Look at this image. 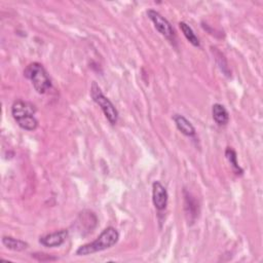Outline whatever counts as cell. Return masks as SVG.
Here are the masks:
<instances>
[{
    "label": "cell",
    "instance_id": "6da1fadb",
    "mask_svg": "<svg viewBox=\"0 0 263 263\" xmlns=\"http://www.w3.org/2000/svg\"><path fill=\"white\" fill-rule=\"evenodd\" d=\"M119 239V232L112 226L105 228L92 241L80 246L75 254L77 256H87L112 248Z\"/></svg>",
    "mask_w": 263,
    "mask_h": 263
},
{
    "label": "cell",
    "instance_id": "7a4b0ae2",
    "mask_svg": "<svg viewBox=\"0 0 263 263\" xmlns=\"http://www.w3.org/2000/svg\"><path fill=\"white\" fill-rule=\"evenodd\" d=\"M36 112V107L30 103L23 100H16L11 106V114L17 125L29 132H33L38 126V120L34 116Z\"/></svg>",
    "mask_w": 263,
    "mask_h": 263
},
{
    "label": "cell",
    "instance_id": "3957f363",
    "mask_svg": "<svg viewBox=\"0 0 263 263\" xmlns=\"http://www.w3.org/2000/svg\"><path fill=\"white\" fill-rule=\"evenodd\" d=\"M24 76L31 81L34 89L40 95L47 92L52 86L45 68L38 62L30 63L24 70Z\"/></svg>",
    "mask_w": 263,
    "mask_h": 263
},
{
    "label": "cell",
    "instance_id": "277c9868",
    "mask_svg": "<svg viewBox=\"0 0 263 263\" xmlns=\"http://www.w3.org/2000/svg\"><path fill=\"white\" fill-rule=\"evenodd\" d=\"M90 97L93 102L100 106L105 117L111 124H116L118 121V111L114 104L103 93L101 87L96 81L91 82L90 85Z\"/></svg>",
    "mask_w": 263,
    "mask_h": 263
},
{
    "label": "cell",
    "instance_id": "5b68a950",
    "mask_svg": "<svg viewBox=\"0 0 263 263\" xmlns=\"http://www.w3.org/2000/svg\"><path fill=\"white\" fill-rule=\"evenodd\" d=\"M147 16L153 23L156 30L162 36H164L171 42L175 41V39H176L175 30H174L173 26L171 25V23L164 16H162L158 11H156L154 9H148Z\"/></svg>",
    "mask_w": 263,
    "mask_h": 263
},
{
    "label": "cell",
    "instance_id": "8992f818",
    "mask_svg": "<svg viewBox=\"0 0 263 263\" xmlns=\"http://www.w3.org/2000/svg\"><path fill=\"white\" fill-rule=\"evenodd\" d=\"M168 194L165 187L159 182L155 181L152 184V201L157 211L165 210L167 205Z\"/></svg>",
    "mask_w": 263,
    "mask_h": 263
},
{
    "label": "cell",
    "instance_id": "52a82bcc",
    "mask_svg": "<svg viewBox=\"0 0 263 263\" xmlns=\"http://www.w3.org/2000/svg\"><path fill=\"white\" fill-rule=\"evenodd\" d=\"M69 232L67 229H61L51 233H47L39 237V243L46 248H54L62 246L68 238Z\"/></svg>",
    "mask_w": 263,
    "mask_h": 263
},
{
    "label": "cell",
    "instance_id": "ba28073f",
    "mask_svg": "<svg viewBox=\"0 0 263 263\" xmlns=\"http://www.w3.org/2000/svg\"><path fill=\"white\" fill-rule=\"evenodd\" d=\"M173 120L175 121V124L177 126V128L186 137L192 138L195 137L196 135V130L194 128V126L192 125V123L183 115L181 114H175L173 116Z\"/></svg>",
    "mask_w": 263,
    "mask_h": 263
},
{
    "label": "cell",
    "instance_id": "9c48e42d",
    "mask_svg": "<svg viewBox=\"0 0 263 263\" xmlns=\"http://www.w3.org/2000/svg\"><path fill=\"white\" fill-rule=\"evenodd\" d=\"M212 115L213 119L219 126H224L229 121V113L227 109L219 103H216L212 106Z\"/></svg>",
    "mask_w": 263,
    "mask_h": 263
},
{
    "label": "cell",
    "instance_id": "30bf717a",
    "mask_svg": "<svg viewBox=\"0 0 263 263\" xmlns=\"http://www.w3.org/2000/svg\"><path fill=\"white\" fill-rule=\"evenodd\" d=\"M1 240H2L3 246L6 249L14 251V252H22V251H25L26 249L29 248L28 242H26L22 239H18V238H14L12 236L4 235V236H2Z\"/></svg>",
    "mask_w": 263,
    "mask_h": 263
},
{
    "label": "cell",
    "instance_id": "8fae6325",
    "mask_svg": "<svg viewBox=\"0 0 263 263\" xmlns=\"http://www.w3.org/2000/svg\"><path fill=\"white\" fill-rule=\"evenodd\" d=\"M185 193V210H186V215L189 216L188 217V221H193L196 219V217L198 216V206L196 203V200L191 196L190 193H187L186 191H184Z\"/></svg>",
    "mask_w": 263,
    "mask_h": 263
},
{
    "label": "cell",
    "instance_id": "7c38bea8",
    "mask_svg": "<svg viewBox=\"0 0 263 263\" xmlns=\"http://www.w3.org/2000/svg\"><path fill=\"white\" fill-rule=\"evenodd\" d=\"M179 27L181 29V31L183 32L185 38L195 47H199L200 46V42H199V39L198 37L195 35V33L193 32L192 28L186 24L185 22H180L179 23Z\"/></svg>",
    "mask_w": 263,
    "mask_h": 263
},
{
    "label": "cell",
    "instance_id": "4fadbf2b",
    "mask_svg": "<svg viewBox=\"0 0 263 263\" xmlns=\"http://www.w3.org/2000/svg\"><path fill=\"white\" fill-rule=\"evenodd\" d=\"M225 156L227 158V160L229 161V163L231 164L232 168H233V172L236 174V175H239L241 176L242 173H243V170L239 166L238 162H237V155H236V152L231 148V147H227L226 150H225Z\"/></svg>",
    "mask_w": 263,
    "mask_h": 263
},
{
    "label": "cell",
    "instance_id": "5bb4252c",
    "mask_svg": "<svg viewBox=\"0 0 263 263\" xmlns=\"http://www.w3.org/2000/svg\"><path fill=\"white\" fill-rule=\"evenodd\" d=\"M32 257H34L38 261H53V260H57L55 257H51L50 255L45 254V253H34V254H32Z\"/></svg>",
    "mask_w": 263,
    "mask_h": 263
}]
</instances>
